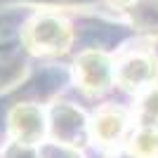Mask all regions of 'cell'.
<instances>
[{
	"label": "cell",
	"instance_id": "obj_5",
	"mask_svg": "<svg viewBox=\"0 0 158 158\" xmlns=\"http://www.w3.org/2000/svg\"><path fill=\"white\" fill-rule=\"evenodd\" d=\"M127 113L118 106H104V109H99L94 113L92 123H90V137L97 139L99 144L104 146H111L116 144L127 130Z\"/></svg>",
	"mask_w": 158,
	"mask_h": 158
},
{
	"label": "cell",
	"instance_id": "obj_4",
	"mask_svg": "<svg viewBox=\"0 0 158 158\" xmlns=\"http://www.w3.org/2000/svg\"><path fill=\"white\" fill-rule=\"evenodd\" d=\"M10 132L19 144H38L45 137V116L38 106L21 104L10 113Z\"/></svg>",
	"mask_w": 158,
	"mask_h": 158
},
{
	"label": "cell",
	"instance_id": "obj_7",
	"mask_svg": "<svg viewBox=\"0 0 158 158\" xmlns=\"http://www.w3.org/2000/svg\"><path fill=\"white\" fill-rule=\"evenodd\" d=\"M139 125H158V90H146L139 104Z\"/></svg>",
	"mask_w": 158,
	"mask_h": 158
},
{
	"label": "cell",
	"instance_id": "obj_6",
	"mask_svg": "<svg viewBox=\"0 0 158 158\" xmlns=\"http://www.w3.org/2000/svg\"><path fill=\"white\" fill-rule=\"evenodd\" d=\"M127 151L135 158H158V125H139Z\"/></svg>",
	"mask_w": 158,
	"mask_h": 158
},
{
	"label": "cell",
	"instance_id": "obj_2",
	"mask_svg": "<svg viewBox=\"0 0 158 158\" xmlns=\"http://www.w3.org/2000/svg\"><path fill=\"white\" fill-rule=\"evenodd\" d=\"M76 83L87 94H99L116 83V66H111L104 54L87 52L76 61Z\"/></svg>",
	"mask_w": 158,
	"mask_h": 158
},
{
	"label": "cell",
	"instance_id": "obj_1",
	"mask_svg": "<svg viewBox=\"0 0 158 158\" xmlns=\"http://www.w3.org/2000/svg\"><path fill=\"white\" fill-rule=\"evenodd\" d=\"M71 40V31L57 17H35L24 28V43L38 54H57L64 52Z\"/></svg>",
	"mask_w": 158,
	"mask_h": 158
},
{
	"label": "cell",
	"instance_id": "obj_3",
	"mask_svg": "<svg viewBox=\"0 0 158 158\" xmlns=\"http://www.w3.org/2000/svg\"><path fill=\"white\" fill-rule=\"evenodd\" d=\"M158 76V69L149 54L135 52L116 66V83L123 85L125 90L132 92H142V90H151L153 80Z\"/></svg>",
	"mask_w": 158,
	"mask_h": 158
}]
</instances>
